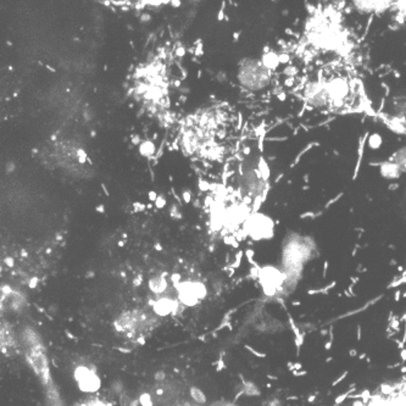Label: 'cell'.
Listing matches in <instances>:
<instances>
[{
  "instance_id": "6da1fadb",
  "label": "cell",
  "mask_w": 406,
  "mask_h": 406,
  "mask_svg": "<svg viewBox=\"0 0 406 406\" xmlns=\"http://www.w3.org/2000/svg\"><path fill=\"white\" fill-rule=\"evenodd\" d=\"M333 406H406V375L371 390L345 394Z\"/></svg>"
},
{
  "instance_id": "7a4b0ae2",
  "label": "cell",
  "mask_w": 406,
  "mask_h": 406,
  "mask_svg": "<svg viewBox=\"0 0 406 406\" xmlns=\"http://www.w3.org/2000/svg\"><path fill=\"white\" fill-rule=\"evenodd\" d=\"M157 318L152 313L144 310H135L132 313L121 315L119 321L116 322L118 330L127 335L128 338H140L155 326Z\"/></svg>"
},
{
  "instance_id": "3957f363",
  "label": "cell",
  "mask_w": 406,
  "mask_h": 406,
  "mask_svg": "<svg viewBox=\"0 0 406 406\" xmlns=\"http://www.w3.org/2000/svg\"><path fill=\"white\" fill-rule=\"evenodd\" d=\"M238 78L241 80V85L246 89L260 90L270 83L271 70L267 68L260 60H243Z\"/></svg>"
},
{
  "instance_id": "277c9868",
  "label": "cell",
  "mask_w": 406,
  "mask_h": 406,
  "mask_svg": "<svg viewBox=\"0 0 406 406\" xmlns=\"http://www.w3.org/2000/svg\"><path fill=\"white\" fill-rule=\"evenodd\" d=\"M246 229L250 237L255 241L270 239L275 233V224L270 216L255 212L246 221Z\"/></svg>"
},
{
  "instance_id": "5b68a950",
  "label": "cell",
  "mask_w": 406,
  "mask_h": 406,
  "mask_svg": "<svg viewBox=\"0 0 406 406\" xmlns=\"http://www.w3.org/2000/svg\"><path fill=\"white\" fill-rule=\"evenodd\" d=\"M326 88L330 103L337 108L345 103L348 95L350 93V87L348 85L347 80L342 77H335L333 80H330L326 83Z\"/></svg>"
},
{
  "instance_id": "8992f818",
  "label": "cell",
  "mask_w": 406,
  "mask_h": 406,
  "mask_svg": "<svg viewBox=\"0 0 406 406\" xmlns=\"http://www.w3.org/2000/svg\"><path fill=\"white\" fill-rule=\"evenodd\" d=\"M305 97L310 105H313V108H322L330 103L326 83L322 82H310L305 88Z\"/></svg>"
},
{
  "instance_id": "52a82bcc",
  "label": "cell",
  "mask_w": 406,
  "mask_h": 406,
  "mask_svg": "<svg viewBox=\"0 0 406 406\" xmlns=\"http://www.w3.org/2000/svg\"><path fill=\"white\" fill-rule=\"evenodd\" d=\"M354 8L361 14H381L394 6L393 1H354Z\"/></svg>"
},
{
  "instance_id": "ba28073f",
  "label": "cell",
  "mask_w": 406,
  "mask_h": 406,
  "mask_svg": "<svg viewBox=\"0 0 406 406\" xmlns=\"http://www.w3.org/2000/svg\"><path fill=\"white\" fill-rule=\"evenodd\" d=\"M402 169L393 161H385L380 166V174L382 177L390 181H395L402 176Z\"/></svg>"
},
{
  "instance_id": "9c48e42d",
  "label": "cell",
  "mask_w": 406,
  "mask_h": 406,
  "mask_svg": "<svg viewBox=\"0 0 406 406\" xmlns=\"http://www.w3.org/2000/svg\"><path fill=\"white\" fill-rule=\"evenodd\" d=\"M392 161L402 169V172L404 171L406 172V147H402V149H399L398 152H395Z\"/></svg>"
},
{
  "instance_id": "30bf717a",
  "label": "cell",
  "mask_w": 406,
  "mask_h": 406,
  "mask_svg": "<svg viewBox=\"0 0 406 406\" xmlns=\"http://www.w3.org/2000/svg\"><path fill=\"white\" fill-rule=\"evenodd\" d=\"M261 61H263V64L265 65L267 68H270V70H275L279 65V59L274 53L264 54Z\"/></svg>"
},
{
  "instance_id": "8fae6325",
  "label": "cell",
  "mask_w": 406,
  "mask_h": 406,
  "mask_svg": "<svg viewBox=\"0 0 406 406\" xmlns=\"http://www.w3.org/2000/svg\"><path fill=\"white\" fill-rule=\"evenodd\" d=\"M166 287H167V283H166L165 279H161V277H157V279H152L150 281V288L155 293L164 292Z\"/></svg>"
},
{
  "instance_id": "7c38bea8",
  "label": "cell",
  "mask_w": 406,
  "mask_h": 406,
  "mask_svg": "<svg viewBox=\"0 0 406 406\" xmlns=\"http://www.w3.org/2000/svg\"><path fill=\"white\" fill-rule=\"evenodd\" d=\"M382 143H383V140L378 133H373V135H370V138H368V147L370 148L377 150V149H380Z\"/></svg>"
},
{
  "instance_id": "4fadbf2b",
  "label": "cell",
  "mask_w": 406,
  "mask_h": 406,
  "mask_svg": "<svg viewBox=\"0 0 406 406\" xmlns=\"http://www.w3.org/2000/svg\"><path fill=\"white\" fill-rule=\"evenodd\" d=\"M78 406H113L109 402H104L102 399L99 398H92L87 399L85 402L78 404Z\"/></svg>"
},
{
  "instance_id": "5bb4252c",
  "label": "cell",
  "mask_w": 406,
  "mask_h": 406,
  "mask_svg": "<svg viewBox=\"0 0 406 406\" xmlns=\"http://www.w3.org/2000/svg\"><path fill=\"white\" fill-rule=\"evenodd\" d=\"M154 152H155V147H154V144L152 142H144L140 145V154L144 155V157H150Z\"/></svg>"
},
{
  "instance_id": "9a60e30c",
  "label": "cell",
  "mask_w": 406,
  "mask_h": 406,
  "mask_svg": "<svg viewBox=\"0 0 406 406\" xmlns=\"http://www.w3.org/2000/svg\"><path fill=\"white\" fill-rule=\"evenodd\" d=\"M155 203H157V209H161V207H165L166 204L165 197H164V195H160V197H157V202H155Z\"/></svg>"
},
{
  "instance_id": "2e32d148",
  "label": "cell",
  "mask_w": 406,
  "mask_h": 406,
  "mask_svg": "<svg viewBox=\"0 0 406 406\" xmlns=\"http://www.w3.org/2000/svg\"><path fill=\"white\" fill-rule=\"evenodd\" d=\"M171 216H172L174 219H181V214H177V207H172V212H171Z\"/></svg>"
},
{
  "instance_id": "e0dca14e",
  "label": "cell",
  "mask_w": 406,
  "mask_h": 406,
  "mask_svg": "<svg viewBox=\"0 0 406 406\" xmlns=\"http://www.w3.org/2000/svg\"><path fill=\"white\" fill-rule=\"evenodd\" d=\"M184 54H186V49L183 47H178L177 51H176V56H184Z\"/></svg>"
},
{
  "instance_id": "ac0fdd59",
  "label": "cell",
  "mask_w": 406,
  "mask_h": 406,
  "mask_svg": "<svg viewBox=\"0 0 406 406\" xmlns=\"http://www.w3.org/2000/svg\"><path fill=\"white\" fill-rule=\"evenodd\" d=\"M217 80H220V82H226V73L224 72H219V75H217Z\"/></svg>"
},
{
  "instance_id": "d6986e66",
  "label": "cell",
  "mask_w": 406,
  "mask_h": 406,
  "mask_svg": "<svg viewBox=\"0 0 406 406\" xmlns=\"http://www.w3.org/2000/svg\"><path fill=\"white\" fill-rule=\"evenodd\" d=\"M149 20H150V15H148V14H144V15H142V17H140V21L142 22H148Z\"/></svg>"
},
{
  "instance_id": "ffe728a7",
  "label": "cell",
  "mask_w": 406,
  "mask_h": 406,
  "mask_svg": "<svg viewBox=\"0 0 406 406\" xmlns=\"http://www.w3.org/2000/svg\"><path fill=\"white\" fill-rule=\"evenodd\" d=\"M149 198H150V200H152V202H157V194H155V192H150V193H149Z\"/></svg>"
},
{
  "instance_id": "44dd1931",
  "label": "cell",
  "mask_w": 406,
  "mask_h": 406,
  "mask_svg": "<svg viewBox=\"0 0 406 406\" xmlns=\"http://www.w3.org/2000/svg\"><path fill=\"white\" fill-rule=\"evenodd\" d=\"M6 170H8V172H13L14 170H15V165H14L13 162H9Z\"/></svg>"
},
{
  "instance_id": "7402d4cb",
  "label": "cell",
  "mask_w": 406,
  "mask_h": 406,
  "mask_svg": "<svg viewBox=\"0 0 406 406\" xmlns=\"http://www.w3.org/2000/svg\"><path fill=\"white\" fill-rule=\"evenodd\" d=\"M183 197H184V200H186V202H189V200H191V194H189L188 192H184V193H183Z\"/></svg>"
},
{
  "instance_id": "603a6c76",
  "label": "cell",
  "mask_w": 406,
  "mask_h": 406,
  "mask_svg": "<svg viewBox=\"0 0 406 406\" xmlns=\"http://www.w3.org/2000/svg\"><path fill=\"white\" fill-rule=\"evenodd\" d=\"M132 142H133V144L140 143V137H138V135H135V138H133V140H132Z\"/></svg>"
},
{
  "instance_id": "cb8c5ba5",
  "label": "cell",
  "mask_w": 406,
  "mask_h": 406,
  "mask_svg": "<svg viewBox=\"0 0 406 406\" xmlns=\"http://www.w3.org/2000/svg\"><path fill=\"white\" fill-rule=\"evenodd\" d=\"M171 4H172V6H174V8H177V6H179V4H181V1H172Z\"/></svg>"
},
{
  "instance_id": "d4e9b609",
  "label": "cell",
  "mask_w": 406,
  "mask_h": 406,
  "mask_svg": "<svg viewBox=\"0 0 406 406\" xmlns=\"http://www.w3.org/2000/svg\"><path fill=\"white\" fill-rule=\"evenodd\" d=\"M98 212H104V207H98Z\"/></svg>"
},
{
  "instance_id": "484cf974",
  "label": "cell",
  "mask_w": 406,
  "mask_h": 406,
  "mask_svg": "<svg viewBox=\"0 0 406 406\" xmlns=\"http://www.w3.org/2000/svg\"><path fill=\"white\" fill-rule=\"evenodd\" d=\"M226 406H229V405H226Z\"/></svg>"
}]
</instances>
